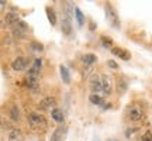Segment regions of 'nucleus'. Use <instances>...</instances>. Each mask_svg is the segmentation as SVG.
<instances>
[{
	"label": "nucleus",
	"instance_id": "2eb2a0df",
	"mask_svg": "<svg viewBox=\"0 0 152 141\" xmlns=\"http://www.w3.org/2000/svg\"><path fill=\"white\" fill-rule=\"evenodd\" d=\"M25 85L28 87H37L38 80H37V78H32V76H28V75H27V78H25Z\"/></svg>",
	"mask_w": 152,
	"mask_h": 141
},
{
	"label": "nucleus",
	"instance_id": "a211bd4d",
	"mask_svg": "<svg viewBox=\"0 0 152 141\" xmlns=\"http://www.w3.org/2000/svg\"><path fill=\"white\" fill-rule=\"evenodd\" d=\"M47 13H48V17H49V23H51V24H55L56 18H55V14L52 13V10H51V8H47Z\"/></svg>",
	"mask_w": 152,
	"mask_h": 141
},
{
	"label": "nucleus",
	"instance_id": "dca6fc26",
	"mask_svg": "<svg viewBox=\"0 0 152 141\" xmlns=\"http://www.w3.org/2000/svg\"><path fill=\"white\" fill-rule=\"evenodd\" d=\"M90 102L97 104V106H100V104H103V97L102 96H99V94H90Z\"/></svg>",
	"mask_w": 152,
	"mask_h": 141
},
{
	"label": "nucleus",
	"instance_id": "1a4fd4ad",
	"mask_svg": "<svg viewBox=\"0 0 152 141\" xmlns=\"http://www.w3.org/2000/svg\"><path fill=\"white\" fill-rule=\"evenodd\" d=\"M21 137H23V134H21V131H20L18 128H13V130L10 131V134H8V138H10L11 141L21 140Z\"/></svg>",
	"mask_w": 152,
	"mask_h": 141
},
{
	"label": "nucleus",
	"instance_id": "9d476101",
	"mask_svg": "<svg viewBox=\"0 0 152 141\" xmlns=\"http://www.w3.org/2000/svg\"><path fill=\"white\" fill-rule=\"evenodd\" d=\"M10 117H11L13 121H18L20 120V110H18V107L16 104L11 106V109H10Z\"/></svg>",
	"mask_w": 152,
	"mask_h": 141
},
{
	"label": "nucleus",
	"instance_id": "b1692460",
	"mask_svg": "<svg viewBox=\"0 0 152 141\" xmlns=\"http://www.w3.org/2000/svg\"><path fill=\"white\" fill-rule=\"evenodd\" d=\"M109 66H111V68H114V69H116V68H117V63L113 62V61H109Z\"/></svg>",
	"mask_w": 152,
	"mask_h": 141
},
{
	"label": "nucleus",
	"instance_id": "4468645a",
	"mask_svg": "<svg viewBox=\"0 0 152 141\" xmlns=\"http://www.w3.org/2000/svg\"><path fill=\"white\" fill-rule=\"evenodd\" d=\"M61 75H62V79L65 80V83H69V82H71V75H69V70L66 69L64 65L61 66Z\"/></svg>",
	"mask_w": 152,
	"mask_h": 141
},
{
	"label": "nucleus",
	"instance_id": "412c9836",
	"mask_svg": "<svg viewBox=\"0 0 152 141\" xmlns=\"http://www.w3.org/2000/svg\"><path fill=\"white\" fill-rule=\"evenodd\" d=\"M31 48H34L35 51H42L44 49V47L41 44H38V42H31Z\"/></svg>",
	"mask_w": 152,
	"mask_h": 141
},
{
	"label": "nucleus",
	"instance_id": "393cba45",
	"mask_svg": "<svg viewBox=\"0 0 152 141\" xmlns=\"http://www.w3.org/2000/svg\"><path fill=\"white\" fill-rule=\"evenodd\" d=\"M110 141H113V140H110Z\"/></svg>",
	"mask_w": 152,
	"mask_h": 141
},
{
	"label": "nucleus",
	"instance_id": "f03ea898",
	"mask_svg": "<svg viewBox=\"0 0 152 141\" xmlns=\"http://www.w3.org/2000/svg\"><path fill=\"white\" fill-rule=\"evenodd\" d=\"M41 65H42V59L37 58V59L34 61V63H32V66L30 68V70H28V76L37 78L38 73H40V70H41Z\"/></svg>",
	"mask_w": 152,
	"mask_h": 141
},
{
	"label": "nucleus",
	"instance_id": "5701e85b",
	"mask_svg": "<svg viewBox=\"0 0 152 141\" xmlns=\"http://www.w3.org/2000/svg\"><path fill=\"white\" fill-rule=\"evenodd\" d=\"M125 89H127V83H124V82H120V83H118V90H120V92H124Z\"/></svg>",
	"mask_w": 152,
	"mask_h": 141
},
{
	"label": "nucleus",
	"instance_id": "7ed1b4c3",
	"mask_svg": "<svg viewBox=\"0 0 152 141\" xmlns=\"http://www.w3.org/2000/svg\"><path fill=\"white\" fill-rule=\"evenodd\" d=\"M65 135H66V127L61 125V127H58L55 131H54L52 137H51V141H64Z\"/></svg>",
	"mask_w": 152,
	"mask_h": 141
},
{
	"label": "nucleus",
	"instance_id": "39448f33",
	"mask_svg": "<svg viewBox=\"0 0 152 141\" xmlns=\"http://www.w3.org/2000/svg\"><path fill=\"white\" fill-rule=\"evenodd\" d=\"M128 116H130V118H131L132 121H138L139 118L142 117V109H141L139 106H132V107L130 109Z\"/></svg>",
	"mask_w": 152,
	"mask_h": 141
},
{
	"label": "nucleus",
	"instance_id": "423d86ee",
	"mask_svg": "<svg viewBox=\"0 0 152 141\" xmlns=\"http://www.w3.org/2000/svg\"><path fill=\"white\" fill-rule=\"evenodd\" d=\"M27 65H28V59L24 58V56H20V58H17L16 61H13V69L23 70Z\"/></svg>",
	"mask_w": 152,
	"mask_h": 141
},
{
	"label": "nucleus",
	"instance_id": "f257e3e1",
	"mask_svg": "<svg viewBox=\"0 0 152 141\" xmlns=\"http://www.w3.org/2000/svg\"><path fill=\"white\" fill-rule=\"evenodd\" d=\"M28 123H30V125L34 130H44L47 127V120L42 116L37 114V113H31L28 116Z\"/></svg>",
	"mask_w": 152,
	"mask_h": 141
},
{
	"label": "nucleus",
	"instance_id": "6e6552de",
	"mask_svg": "<svg viewBox=\"0 0 152 141\" xmlns=\"http://www.w3.org/2000/svg\"><path fill=\"white\" fill-rule=\"evenodd\" d=\"M102 83H103V93L109 94L111 92V80L109 76H102Z\"/></svg>",
	"mask_w": 152,
	"mask_h": 141
},
{
	"label": "nucleus",
	"instance_id": "6ab92c4d",
	"mask_svg": "<svg viewBox=\"0 0 152 141\" xmlns=\"http://www.w3.org/2000/svg\"><path fill=\"white\" fill-rule=\"evenodd\" d=\"M6 20H7V23H13V24H16L17 21H18V17H17L16 14H8Z\"/></svg>",
	"mask_w": 152,
	"mask_h": 141
},
{
	"label": "nucleus",
	"instance_id": "f8f14e48",
	"mask_svg": "<svg viewBox=\"0 0 152 141\" xmlns=\"http://www.w3.org/2000/svg\"><path fill=\"white\" fill-rule=\"evenodd\" d=\"M113 51V54H116V55H118L120 58H123V59H130V54L128 52H125V51H123V49H120V48H113L111 49Z\"/></svg>",
	"mask_w": 152,
	"mask_h": 141
},
{
	"label": "nucleus",
	"instance_id": "ddd939ff",
	"mask_svg": "<svg viewBox=\"0 0 152 141\" xmlns=\"http://www.w3.org/2000/svg\"><path fill=\"white\" fill-rule=\"evenodd\" d=\"M82 61H83V63H86V65H92V63L96 61V55L93 54H86L82 56Z\"/></svg>",
	"mask_w": 152,
	"mask_h": 141
},
{
	"label": "nucleus",
	"instance_id": "f3484780",
	"mask_svg": "<svg viewBox=\"0 0 152 141\" xmlns=\"http://www.w3.org/2000/svg\"><path fill=\"white\" fill-rule=\"evenodd\" d=\"M75 14H76V18H78V23H79V25H83V23H85V18H83L82 11H80L78 7L75 8Z\"/></svg>",
	"mask_w": 152,
	"mask_h": 141
},
{
	"label": "nucleus",
	"instance_id": "9b49d317",
	"mask_svg": "<svg viewBox=\"0 0 152 141\" xmlns=\"http://www.w3.org/2000/svg\"><path fill=\"white\" fill-rule=\"evenodd\" d=\"M52 117H54L55 121H58V123H62V121H64V113H62L59 109H54V110H52Z\"/></svg>",
	"mask_w": 152,
	"mask_h": 141
},
{
	"label": "nucleus",
	"instance_id": "4be33fe9",
	"mask_svg": "<svg viewBox=\"0 0 152 141\" xmlns=\"http://www.w3.org/2000/svg\"><path fill=\"white\" fill-rule=\"evenodd\" d=\"M102 41H103V44L106 45V47H110V45H111V39H109L107 37H103Z\"/></svg>",
	"mask_w": 152,
	"mask_h": 141
},
{
	"label": "nucleus",
	"instance_id": "aec40b11",
	"mask_svg": "<svg viewBox=\"0 0 152 141\" xmlns=\"http://www.w3.org/2000/svg\"><path fill=\"white\" fill-rule=\"evenodd\" d=\"M142 141H152V133L151 131H146V133L142 135Z\"/></svg>",
	"mask_w": 152,
	"mask_h": 141
},
{
	"label": "nucleus",
	"instance_id": "0eeeda50",
	"mask_svg": "<svg viewBox=\"0 0 152 141\" xmlns=\"http://www.w3.org/2000/svg\"><path fill=\"white\" fill-rule=\"evenodd\" d=\"M55 99L54 97H51V96H47V97H44L42 100L40 102V109L42 110H47L49 107H52V106H55Z\"/></svg>",
	"mask_w": 152,
	"mask_h": 141
},
{
	"label": "nucleus",
	"instance_id": "20e7f679",
	"mask_svg": "<svg viewBox=\"0 0 152 141\" xmlns=\"http://www.w3.org/2000/svg\"><path fill=\"white\" fill-rule=\"evenodd\" d=\"M90 89L96 93H103V83H102V76H96V78L92 79V83H90Z\"/></svg>",
	"mask_w": 152,
	"mask_h": 141
}]
</instances>
